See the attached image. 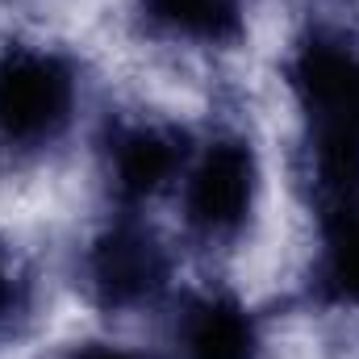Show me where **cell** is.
<instances>
[{"label": "cell", "instance_id": "cell-4", "mask_svg": "<svg viewBox=\"0 0 359 359\" xmlns=\"http://www.w3.org/2000/svg\"><path fill=\"white\" fill-rule=\"evenodd\" d=\"M92 297L104 309H134L151 301L168 280V255L142 226H109L84 259Z\"/></svg>", "mask_w": 359, "mask_h": 359}, {"label": "cell", "instance_id": "cell-8", "mask_svg": "<svg viewBox=\"0 0 359 359\" xmlns=\"http://www.w3.org/2000/svg\"><path fill=\"white\" fill-rule=\"evenodd\" d=\"M322 288L339 305H359V209H334L322 251Z\"/></svg>", "mask_w": 359, "mask_h": 359}, {"label": "cell", "instance_id": "cell-5", "mask_svg": "<svg viewBox=\"0 0 359 359\" xmlns=\"http://www.w3.org/2000/svg\"><path fill=\"white\" fill-rule=\"evenodd\" d=\"M188 168L184 134L168 126H130L109 151V184L121 201L138 205L172 188Z\"/></svg>", "mask_w": 359, "mask_h": 359}, {"label": "cell", "instance_id": "cell-10", "mask_svg": "<svg viewBox=\"0 0 359 359\" xmlns=\"http://www.w3.org/2000/svg\"><path fill=\"white\" fill-rule=\"evenodd\" d=\"M63 359H134V355H126L117 347H76L72 355H63Z\"/></svg>", "mask_w": 359, "mask_h": 359}, {"label": "cell", "instance_id": "cell-9", "mask_svg": "<svg viewBox=\"0 0 359 359\" xmlns=\"http://www.w3.org/2000/svg\"><path fill=\"white\" fill-rule=\"evenodd\" d=\"M21 309V280H17V268L0 255V330L17 318Z\"/></svg>", "mask_w": 359, "mask_h": 359}, {"label": "cell", "instance_id": "cell-2", "mask_svg": "<svg viewBox=\"0 0 359 359\" xmlns=\"http://www.w3.org/2000/svg\"><path fill=\"white\" fill-rule=\"evenodd\" d=\"M184 217L205 238H230L255 209L259 163L243 138H217L184 168Z\"/></svg>", "mask_w": 359, "mask_h": 359}, {"label": "cell", "instance_id": "cell-1", "mask_svg": "<svg viewBox=\"0 0 359 359\" xmlns=\"http://www.w3.org/2000/svg\"><path fill=\"white\" fill-rule=\"evenodd\" d=\"M76 72L63 55L46 46H4L0 50V142L4 147H46L76 113Z\"/></svg>", "mask_w": 359, "mask_h": 359}, {"label": "cell", "instance_id": "cell-3", "mask_svg": "<svg viewBox=\"0 0 359 359\" xmlns=\"http://www.w3.org/2000/svg\"><path fill=\"white\" fill-rule=\"evenodd\" d=\"M288 84L318 138L359 142V46L334 34L305 38L288 59Z\"/></svg>", "mask_w": 359, "mask_h": 359}, {"label": "cell", "instance_id": "cell-6", "mask_svg": "<svg viewBox=\"0 0 359 359\" xmlns=\"http://www.w3.org/2000/svg\"><path fill=\"white\" fill-rule=\"evenodd\" d=\"M180 359H259L255 318L226 292L192 301L180 318Z\"/></svg>", "mask_w": 359, "mask_h": 359}, {"label": "cell", "instance_id": "cell-7", "mask_svg": "<svg viewBox=\"0 0 359 359\" xmlns=\"http://www.w3.org/2000/svg\"><path fill=\"white\" fill-rule=\"evenodd\" d=\"M142 17L172 38L230 46L243 38V0H138Z\"/></svg>", "mask_w": 359, "mask_h": 359}]
</instances>
